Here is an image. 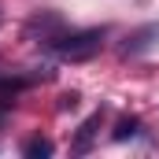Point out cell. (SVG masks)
Here are the masks:
<instances>
[{"label":"cell","mask_w":159,"mask_h":159,"mask_svg":"<svg viewBox=\"0 0 159 159\" xmlns=\"http://www.w3.org/2000/svg\"><path fill=\"white\" fill-rule=\"evenodd\" d=\"M78 93H63V96H59V104H56V111H74V107H78Z\"/></svg>","instance_id":"obj_6"},{"label":"cell","mask_w":159,"mask_h":159,"mask_svg":"<svg viewBox=\"0 0 159 159\" xmlns=\"http://www.w3.org/2000/svg\"><path fill=\"white\" fill-rule=\"evenodd\" d=\"M137 126H141V122L133 119V115H129V119H119V122H115V133H111V137H115V141H126V137H137Z\"/></svg>","instance_id":"obj_5"},{"label":"cell","mask_w":159,"mask_h":159,"mask_svg":"<svg viewBox=\"0 0 159 159\" xmlns=\"http://www.w3.org/2000/svg\"><path fill=\"white\" fill-rule=\"evenodd\" d=\"M22 156L26 159H48L52 156V141H48V137H30V141L22 144Z\"/></svg>","instance_id":"obj_4"},{"label":"cell","mask_w":159,"mask_h":159,"mask_svg":"<svg viewBox=\"0 0 159 159\" xmlns=\"http://www.w3.org/2000/svg\"><path fill=\"white\" fill-rule=\"evenodd\" d=\"M152 41H159V22H148V26L133 30L129 37L122 41V56H141V52L152 48Z\"/></svg>","instance_id":"obj_2"},{"label":"cell","mask_w":159,"mask_h":159,"mask_svg":"<svg viewBox=\"0 0 159 159\" xmlns=\"http://www.w3.org/2000/svg\"><path fill=\"white\" fill-rule=\"evenodd\" d=\"M107 37V30H78V34H63V37H52L48 44L63 56V59H70V63H81V59H93L96 52H100V44Z\"/></svg>","instance_id":"obj_1"},{"label":"cell","mask_w":159,"mask_h":159,"mask_svg":"<svg viewBox=\"0 0 159 159\" xmlns=\"http://www.w3.org/2000/svg\"><path fill=\"white\" fill-rule=\"evenodd\" d=\"M96 126H100V111H96V115H89V119L81 122L78 137H74V152H85V148H89V141L96 137Z\"/></svg>","instance_id":"obj_3"},{"label":"cell","mask_w":159,"mask_h":159,"mask_svg":"<svg viewBox=\"0 0 159 159\" xmlns=\"http://www.w3.org/2000/svg\"><path fill=\"white\" fill-rule=\"evenodd\" d=\"M4 115H7V100H0V126H4Z\"/></svg>","instance_id":"obj_7"}]
</instances>
